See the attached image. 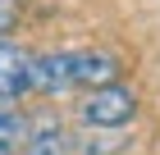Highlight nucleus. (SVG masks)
Returning <instances> with one entry per match:
<instances>
[{
    "label": "nucleus",
    "instance_id": "nucleus-5",
    "mask_svg": "<svg viewBox=\"0 0 160 155\" xmlns=\"http://www.w3.org/2000/svg\"><path fill=\"white\" fill-rule=\"evenodd\" d=\"M18 142H28V123L14 114V109H5L0 105V151H9L14 155V146Z\"/></svg>",
    "mask_w": 160,
    "mask_h": 155
},
{
    "label": "nucleus",
    "instance_id": "nucleus-4",
    "mask_svg": "<svg viewBox=\"0 0 160 155\" xmlns=\"http://www.w3.org/2000/svg\"><path fill=\"white\" fill-rule=\"evenodd\" d=\"M28 69H32V55H28V50H18V46H9V41L0 36V73L28 91Z\"/></svg>",
    "mask_w": 160,
    "mask_h": 155
},
{
    "label": "nucleus",
    "instance_id": "nucleus-7",
    "mask_svg": "<svg viewBox=\"0 0 160 155\" xmlns=\"http://www.w3.org/2000/svg\"><path fill=\"white\" fill-rule=\"evenodd\" d=\"M0 155H9V151H0Z\"/></svg>",
    "mask_w": 160,
    "mask_h": 155
},
{
    "label": "nucleus",
    "instance_id": "nucleus-3",
    "mask_svg": "<svg viewBox=\"0 0 160 155\" xmlns=\"http://www.w3.org/2000/svg\"><path fill=\"white\" fill-rule=\"evenodd\" d=\"M119 82V60L105 50H78L73 55V87H110Z\"/></svg>",
    "mask_w": 160,
    "mask_h": 155
},
{
    "label": "nucleus",
    "instance_id": "nucleus-1",
    "mask_svg": "<svg viewBox=\"0 0 160 155\" xmlns=\"http://www.w3.org/2000/svg\"><path fill=\"white\" fill-rule=\"evenodd\" d=\"M133 114H137V91L123 82L92 87L82 96V123L87 128H123V123H133Z\"/></svg>",
    "mask_w": 160,
    "mask_h": 155
},
{
    "label": "nucleus",
    "instance_id": "nucleus-2",
    "mask_svg": "<svg viewBox=\"0 0 160 155\" xmlns=\"http://www.w3.org/2000/svg\"><path fill=\"white\" fill-rule=\"evenodd\" d=\"M73 87V55H32L28 69V91H69Z\"/></svg>",
    "mask_w": 160,
    "mask_h": 155
},
{
    "label": "nucleus",
    "instance_id": "nucleus-6",
    "mask_svg": "<svg viewBox=\"0 0 160 155\" xmlns=\"http://www.w3.org/2000/svg\"><path fill=\"white\" fill-rule=\"evenodd\" d=\"M18 23V0H0V36Z\"/></svg>",
    "mask_w": 160,
    "mask_h": 155
}]
</instances>
